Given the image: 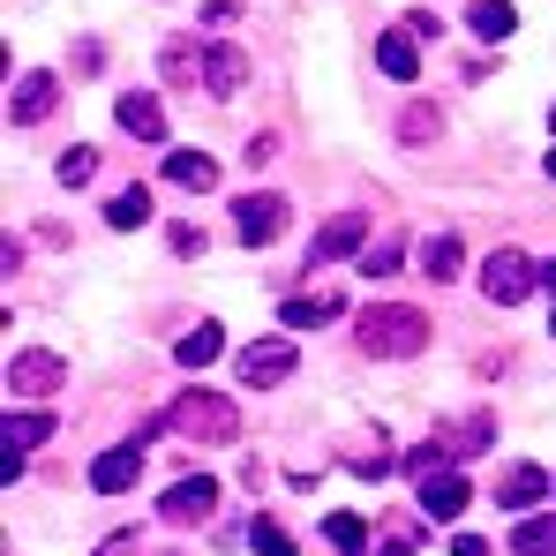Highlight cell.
I'll use <instances>...</instances> for the list:
<instances>
[{
  "mask_svg": "<svg viewBox=\"0 0 556 556\" xmlns=\"http://www.w3.org/2000/svg\"><path fill=\"white\" fill-rule=\"evenodd\" d=\"M53 105H61V76H46V68L23 76V84H8V121H15V128H38Z\"/></svg>",
  "mask_w": 556,
  "mask_h": 556,
  "instance_id": "obj_7",
  "label": "cell"
},
{
  "mask_svg": "<svg viewBox=\"0 0 556 556\" xmlns=\"http://www.w3.org/2000/svg\"><path fill=\"white\" fill-rule=\"evenodd\" d=\"M399 271V241H376V249H362V278H391Z\"/></svg>",
  "mask_w": 556,
  "mask_h": 556,
  "instance_id": "obj_30",
  "label": "cell"
},
{
  "mask_svg": "<svg viewBox=\"0 0 556 556\" xmlns=\"http://www.w3.org/2000/svg\"><path fill=\"white\" fill-rule=\"evenodd\" d=\"M406 30H414V38H444V23H437L429 8H414V15H406Z\"/></svg>",
  "mask_w": 556,
  "mask_h": 556,
  "instance_id": "obj_33",
  "label": "cell"
},
{
  "mask_svg": "<svg viewBox=\"0 0 556 556\" xmlns=\"http://www.w3.org/2000/svg\"><path fill=\"white\" fill-rule=\"evenodd\" d=\"M203 53H211V38H174V46L159 53L166 84H195V76H203Z\"/></svg>",
  "mask_w": 556,
  "mask_h": 556,
  "instance_id": "obj_20",
  "label": "cell"
},
{
  "mask_svg": "<svg viewBox=\"0 0 556 556\" xmlns=\"http://www.w3.org/2000/svg\"><path fill=\"white\" fill-rule=\"evenodd\" d=\"M53 174H61V188H91L98 181V151H91V143H68Z\"/></svg>",
  "mask_w": 556,
  "mask_h": 556,
  "instance_id": "obj_26",
  "label": "cell"
},
{
  "mask_svg": "<svg viewBox=\"0 0 556 556\" xmlns=\"http://www.w3.org/2000/svg\"><path fill=\"white\" fill-rule=\"evenodd\" d=\"M437 128H444V113H437V105H406V121H399V136H406V143H429Z\"/></svg>",
  "mask_w": 556,
  "mask_h": 556,
  "instance_id": "obj_28",
  "label": "cell"
},
{
  "mask_svg": "<svg viewBox=\"0 0 556 556\" xmlns=\"http://www.w3.org/2000/svg\"><path fill=\"white\" fill-rule=\"evenodd\" d=\"M324 534H331V549H339V556H369V519H362V511H331Z\"/></svg>",
  "mask_w": 556,
  "mask_h": 556,
  "instance_id": "obj_25",
  "label": "cell"
},
{
  "mask_svg": "<svg viewBox=\"0 0 556 556\" xmlns=\"http://www.w3.org/2000/svg\"><path fill=\"white\" fill-rule=\"evenodd\" d=\"M166 181L211 195V188H218V159H203V151H174V159H166Z\"/></svg>",
  "mask_w": 556,
  "mask_h": 556,
  "instance_id": "obj_19",
  "label": "cell"
},
{
  "mask_svg": "<svg viewBox=\"0 0 556 556\" xmlns=\"http://www.w3.org/2000/svg\"><path fill=\"white\" fill-rule=\"evenodd\" d=\"M534 286H542V264H527L519 249H496V256L481 264V293H489L496 308H511V301H527Z\"/></svg>",
  "mask_w": 556,
  "mask_h": 556,
  "instance_id": "obj_3",
  "label": "cell"
},
{
  "mask_svg": "<svg viewBox=\"0 0 556 556\" xmlns=\"http://www.w3.org/2000/svg\"><path fill=\"white\" fill-rule=\"evenodd\" d=\"M452 556H489V542H481V534H459V542H452Z\"/></svg>",
  "mask_w": 556,
  "mask_h": 556,
  "instance_id": "obj_35",
  "label": "cell"
},
{
  "mask_svg": "<svg viewBox=\"0 0 556 556\" xmlns=\"http://www.w3.org/2000/svg\"><path fill=\"white\" fill-rule=\"evenodd\" d=\"M61 383H68V362L46 354V346H23V354L8 362V399H53Z\"/></svg>",
  "mask_w": 556,
  "mask_h": 556,
  "instance_id": "obj_4",
  "label": "cell"
},
{
  "mask_svg": "<svg viewBox=\"0 0 556 556\" xmlns=\"http://www.w3.org/2000/svg\"><path fill=\"white\" fill-rule=\"evenodd\" d=\"M362 346L383 354V362H414L429 346V316L399 308V301H376V308H362Z\"/></svg>",
  "mask_w": 556,
  "mask_h": 556,
  "instance_id": "obj_1",
  "label": "cell"
},
{
  "mask_svg": "<svg viewBox=\"0 0 556 556\" xmlns=\"http://www.w3.org/2000/svg\"><path fill=\"white\" fill-rule=\"evenodd\" d=\"M105 226H121V233L151 226V188H121V195L105 203Z\"/></svg>",
  "mask_w": 556,
  "mask_h": 556,
  "instance_id": "obj_22",
  "label": "cell"
},
{
  "mask_svg": "<svg viewBox=\"0 0 556 556\" xmlns=\"http://www.w3.org/2000/svg\"><path fill=\"white\" fill-rule=\"evenodd\" d=\"M218 339H226L218 324H195L181 346H174V362H181V369H211V362H218Z\"/></svg>",
  "mask_w": 556,
  "mask_h": 556,
  "instance_id": "obj_24",
  "label": "cell"
},
{
  "mask_svg": "<svg viewBox=\"0 0 556 556\" xmlns=\"http://www.w3.org/2000/svg\"><path fill=\"white\" fill-rule=\"evenodd\" d=\"M459 264H466L459 233H429V241H421V271L429 278H459Z\"/></svg>",
  "mask_w": 556,
  "mask_h": 556,
  "instance_id": "obj_21",
  "label": "cell"
},
{
  "mask_svg": "<svg viewBox=\"0 0 556 556\" xmlns=\"http://www.w3.org/2000/svg\"><path fill=\"white\" fill-rule=\"evenodd\" d=\"M376 68H383L391 84H414V76H421V53H414V30H391V38H376Z\"/></svg>",
  "mask_w": 556,
  "mask_h": 556,
  "instance_id": "obj_16",
  "label": "cell"
},
{
  "mask_svg": "<svg viewBox=\"0 0 556 556\" xmlns=\"http://www.w3.org/2000/svg\"><path fill=\"white\" fill-rule=\"evenodd\" d=\"M218 511V481L211 473H188V481H174L166 496H159V519H174V527H195V519H211Z\"/></svg>",
  "mask_w": 556,
  "mask_h": 556,
  "instance_id": "obj_6",
  "label": "cell"
},
{
  "mask_svg": "<svg viewBox=\"0 0 556 556\" xmlns=\"http://www.w3.org/2000/svg\"><path fill=\"white\" fill-rule=\"evenodd\" d=\"M466 23H473L481 38H511V30H519V8H511V0H473Z\"/></svg>",
  "mask_w": 556,
  "mask_h": 556,
  "instance_id": "obj_23",
  "label": "cell"
},
{
  "mask_svg": "<svg viewBox=\"0 0 556 556\" xmlns=\"http://www.w3.org/2000/svg\"><path fill=\"white\" fill-rule=\"evenodd\" d=\"M549 496V466H511L504 481H496V504L504 511H527V504H542Z\"/></svg>",
  "mask_w": 556,
  "mask_h": 556,
  "instance_id": "obj_14",
  "label": "cell"
},
{
  "mask_svg": "<svg viewBox=\"0 0 556 556\" xmlns=\"http://www.w3.org/2000/svg\"><path fill=\"white\" fill-rule=\"evenodd\" d=\"M46 437H53V414H46V406H23V414H8V429H0V459L38 452Z\"/></svg>",
  "mask_w": 556,
  "mask_h": 556,
  "instance_id": "obj_11",
  "label": "cell"
},
{
  "mask_svg": "<svg viewBox=\"0 0 556 556\" xmlns=\"http://www.w3.org/2000/svg\"><path fill=\"white\" fill-rule=\"evenodd\" d=\"M383 556H414V534H391V542H383Z\"/></svg>",
  "mask_w": 556,
  "mask_h": 556,
  "instance_id": "obj_36",
  "label": "cell"
},
{
  "mask_svg": "<svg viewBox=\"0 0 556 556\" xmlns=\"http://www.w3.org/2000/svg\"><path fill=\"white\" fill-rule=\"evenodd\" d=\"M166 241H174V256H203V226H174Z\"/></svg>",
  "mask_w": 556,
  "mask_h": 556,
  "instance_id": "obj_32",
  "label": "cell"
},
{
  "mask_svg": "<svg viewBox=\"0 0 556 556\" xmlns=\"http://www.w3.org/2000/svg\"><path fill=\"white\" fill-rule=\"evenodd\" d=\"M421 511H429V519H459L466 511V473L459 466H444V473L421 481Z\"/></svg>",
  "mask_w": 556,
  "mask_h": 556,
  "instance_id": "obj_13",
  "label": "cell"
},
{
  "mask_svg": "<svg viewBox=\"0 0 556 556\" xmlns=\"http://www.w3.org/2000/svg\"><path fill=\"white\" fill-rule=\"evenodd\" d=\"M391 466H399V459H391V437L376 429V444H369V452H362V459H354V473H362V481H383Z\"/></svg>",
  "mask_w": 556,
  "mask_h": 556,
  "instance_id": "obj_29",
  "label": "cell"
},
{
  "mask_svg": "<svg viewBox=\"0 0 556 556\" xmlns=\"http://www.w3.org/2000/svg\"><path fill=\"white\" fill-rule=\"evenodd\" d=\"M166 421H174V437H188V444H233L241 437V406L218 399V391H203V383L166 406Z\"/></svg>",
  "mask_w": 556,
  "mask_h": 556,
  "instance_id": "obj_2",
  "label": "cell"
},
{
  "mask_svg": "<svg viewBox=\"0 0 556 556\" xmlns=\"http://www.w3.org/2000/svg\"><path fill=\"white\" fill-rule=\"evenodd\" d=\"M549 181H556V151H549Z\"/></svg>",
  "mask_w": 556,
  "mask_h": 556,
  "instance_id": "obj_38",
  "label": "cell"
},
{
  "mask_svg": "<svg viewBox=\"0 0 556 556\" xmlns=\"http://www.w3.org/2000/svg\"><path fill=\"white\" fill-rule=\"evenodd\" d=\"M362 233H369V218H331V226L308 241V271H324V264L354 256V249H362Z\"/></svg>",
  "mask_w": 556,
  "mask_h": 556,
  "instance_id": "obj_10",
  "label": "cell"
},
{
  "mask_svg": "<svg viewBox=\"0 0 556 556\" xmlns=\"http://www.w3.org/2000/svg\"><path fill=\"white\" fill-rule=\"evenodd\" d=\"M511 549L519 556H556V519H519V527H511Z\"/></svg>",
  "mask_w": 556,
  "mask_h": 556,
  "instance_id": "obj_27",
  "label": "cell"
},
{
  "mask_svg": "<svg viewBox=\"0 0 556 556\" xmlns=\"http://www.w3.org/2000/svg\"><path fill=\"white\" fill-rule=\"evenodd\" d=\"M437 437H444V452H452V459H473V452H489V444H496V414H466L459 429H437Z\"/></svg>",
  "mask_w": 556,
  "mask_h": 556,
  "instance_id": "obj_18",
  "label": "cell"
},
{
  "mask_svg": "<svg viewBox=\"0 0 556 556\" xmlns=\"http://www.w3.org/2000/svg\"><path fill=\"white\" fill-rule=\"evenodd\" d=\"M331 316H339V293H293V301L278 308V324H286V331H324Z\"/></svg>",
  "mask_w": 556,
  "mask_h": 556,
  "instance_id": "obj_17",
  "label": "cell"
},
{
  "mask_svg": "<svg viewBox=\"0 0 556 556\" xmlns=\"http://www.w3.org/2000/svg\"><path fill=\"white\" fill-rule=\"evenodd\" d=\"M113 121H121L136 143H159V136H166V113H159V98H143V91L121 98V105H113Z\"/></svg>",
  "mask_w": 556,
  "mask_h": 556,
  "instance_id": "obj_15",
  "label": "cell"
},
{
  "mask_svg": "<svg viewBox=\"0 0 556 556\" xmlns=\"http://www.w3.org/2000/svg\"><path fill=\"white\" fill-rule=\"evenodd\" d=\"M286 218H293L286 195H241V203H233V233H241L249 249H271L278 233H286Z\"/></svg>",
  "mask_w": 556,
  "mask_h": 556,
  "instance_id": "obj_5",
  "label": "cell"
},
{
  "mask_svg": "<svg viewBox=\"0 0 556 556\" xmlns=\"http://www.w3.org/2000/svg\"><path fill=\"white\" fill-rule=\"evenodd\" d=\"M249 84V53L233 46V38H211V53H203V91L211 98H233Z\"/></svg>",
  "mask_w": 556,
  "mask_h": 556,
  "instance_id": "obj_8",
  "label": "cell"
},
{
  "mask_svg": "<svg viewBox=\"0 0 556 556\" xmlns=\"http://www.w3.org/2000/svg\"><path fill=\"white\" fill-rule=\"evenodd\" d=\"M542 286H549V293H556V256H549V264H542Z\"/></svg>",
  "mask_w": 556,
  "mask_h": 556,
  "instance_id": "obj_37",
  "label": "cell"
},
{
  "mask_svg": "<svg viewBox=\"0 0 556 556\" xmlns=\"http://www.w3.org/2000/svg\"><path fill=\"white\" fill-rule=\"evenodd\" d=\"M286 376H293V339H264V346L241 354V383H249V391H271Z\"/></svg>",
  "mask_w": 556,
  "mask_h": 556,
  "instance_id": "obj_9",
  "label": "cell"
},
{
  "mask_svg": "<svg viewBox=\"0 0 556 556\" xmlns=\"http://www.w3.org/2000/svg\"><path fill=\"white\" fill-rule=\"evenodd\" d=\"M549 128H556V105H549Z\"/></svg>",
  "mask_w": 556,
  "mask_h": 556,
  "instance_id": "obj_39",
  "label": "cell"
},
{
  "mask_svg": "<svg viewBox=\"0 0 556 556\" xmlns=\"http://www.w3.org/2000/svg\"><path fill=\"white\" fill-rule=\"evenodd\" d=\"M136 473H143V444H113V452L91 466V489H98V496H121Z\"/></svg>",
  "mask_w": 556,
  "mask_h": 556,
  "instance_id": "obj_12",
  "label": "cell"
},
{
  "mask_svg": "<svg viewBox=\"0 0 556 556\" xmlns=\"http://www.w3.org/2000/svg\"><path fill=\"white\" fill-rule=\"evenodd\" d=\"M233 15H241V0H211V8H203V23H211V30H218V23H233Z\"/></svg>",
  "mask_w": 556,
  "mask_h": 556,
  "instance_id": "obj_34",
  "label": "cell"
},
{
  "mask_svg": "<svg viewBox=\"0 0 556 556\" xmlns=\"http://www.w3.org/2000/svg\"><path fill=\"white\" fill-rule=\"evenodd\" d=\"M249 542H256V556H293V542L278 534L271 519H256V527H249Z\"/></svg>",
  "mask_w": 556,
  "mask_h": 556,
  "instance_id": "obj_31",
  "label": "cell"
}]
</instances>
